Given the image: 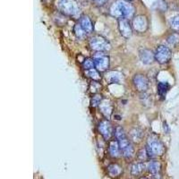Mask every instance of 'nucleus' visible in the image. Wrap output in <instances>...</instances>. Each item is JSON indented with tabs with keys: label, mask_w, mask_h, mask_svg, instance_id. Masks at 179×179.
I'll return each instance as SVG.
<instances>
[{
	"label": "nucleus",
	"mask_w": 179,
	"mask_h": 179,
	"mask_svg": "<svg viewBox=\"0 0 179 179\" xmlns=\"http://www.w3.org/2000/svg\"><path fill=\"white\" fill-rule=\"evenodd\" d=\"M109 12L110 15L115 18L130 19L134 15V8L129 4V2H126V0H117L113 3Z\"/></svg>",
	"instance_id": "nucleus-1"
},
{
	"label": "nucleus",
	"mask_w": 179,
	"mask_h": 179,
	"mask_svg": "<svg viewBox=\"0 0 179 179\" xmlns=\"http://www.w3.org/2000/svg\"><path fill=\"white\" fill-rule=\"evenodd\" d=\"M147 154L149 157L162 155L165 151V147L163 143L157 137H150L146 146Z\"/></svg>",
	"instance_id": "nucleus-2"
},
{
	"label": "nucleus",
	"mask_w": 179,
	"mask_h": 179,
	"mask_svg": "<svg viewBox=\"0 0 179 179\" xmlns=\"http://www.w3.org/2000/svg\"><path fill=\"white\" fill-rule=\"evenodd\" d=\"M58 9L66 15L75 16L79 13V6L74 0H58Z\"/></svg>",
	"instance_id": "nucleus-3"
},
{
	"label": "nucleus",
	"mask_w": 179,
	"mask_h": 179,
	"mask_svg": "<svg viewBox=\"0 0 179 179\" xmlns=\"http://www.w3.org/2000/svg\"><path fill=\"white\" fill-rule=\"evenodd\" d=\"M90 47L94 51L104 52L110 49V44L105 38L97 35V36H93L90 40Z\"/></svg>",
	"instance_id": "nucleus-4"
},
{
	"label": "nucleus",
	"mask_w": 179,
	"mask_h": 179,
	"mask_svg": "<svg viewBox=\"0 0 179 179\" xmlns=\"http://www.w3.org/2000/svg\"><path fill=\"white\" fill-rule=\"evenodd\" d=\"M98 72H105L109 67V57L103 52H97L92 57Z\"/></svg>",
	"instance_id": "nucleus-5"
},
{
	"label": "nucleus",
	"mask_w": 179,
	"mask_h": 179,
	"mask_svg": "<svg viewBox=\"0 0 179 179\" xmlns=\"http://www.w3.org/2000/svg\"><path fill=\"white\" fill-rule=\"evenodd\" d=\"M172 57V52L169 48L160 45L159 46L156 52H155V59L160 63V64H167L170 61Z\"/></svg>",
	"instance_id": "nucleus-6"
},
{
	"label": "nucleus",
	"mask_w": 179,
	"mask_h": 179,
	"mask_svg": "<svg viewBox=\"0 0 179 179\" xmlns=\"http://www.w3.org/2000/svg\"><path fill=\"white\" fill-rule=\"evenodd\" d=\"M132 27L137 33H144L148 28V20L144 15H137L133 19Z\"/></svg>",
	"instance_id": "nucleus-7"
},
{
	"label": "nucleus",
	"mask_w": 179,
	"mask_h": 179,
	"mask_svg": "<svg viewBox=\"0 0 179 179\" xmlns=\"http://www.w3.org/2000/svg\"><path fill=\"white\" fill-rule=\"evenodd\" d=\"M118 28H119V32L121 33V35L124 38L129 39L131 36H132L133 28L131 26L128 19H126V18L119 19L118 20Z\"/></svg>",
	"instance_id": "nucleus-8"
},
{
	"label": "nucleus",
	"mask_w": 179,
	"mask_h": 179,
	"mask_svg": "<svg viewBox=\"0 0 179 179\" xmlns=\"http://www.w3.org/2000/svg\"><path fill=\"white\" fill-rule=\"evenodd\" d=\"M119 146H120V150L122 151V154L124 157L126 158H132L133 156L134 153V150H133V146L132 145L130 141L127 139V137L119 140Z\"/></svg>",
	"instance_id": "nucleus-9"
},
{
	"label": "nucleus",
	"mask_w": 179,
	"mask_h": 179,
	"mask_svg": "<svg viewBox=\"0 0 179 179\" xmlns=\"http://www.w3.org/2000/svg\"><path fill=\"white\" fill-rule=\"evenodd\" d=\"M98 130L105 140H108L112 136L113 128H112L111 123L108 120H102L98 124Z\"/></svg>",
	"instance_id": "nucleus-10"
},
{
	"label": "nucleus",
	"mask_w": 179,
	"mask_h": 179,
	"mask_svg": "<svg viewBox=\"0 0 179 179\" xmlns=\"http://www.w3.org/2000/svg\"><path fill=\"white\" fill-rule=\"evenodd\" d=\"M133 84L139 91H146L149 88V81L143 74H135L133 79Z\"/></svg>",
	"instance_id": "nucleus-11"
},
{
	"label": "nucleus",
	"mask_w": 179,
	"mask_h": 179,
	"mask_svg": "<svg viewBox=\"0 0 179 179\" xmlns=\"http://www.w3.org/2000/svg\"><path fill=\"white\" fill-rule=\"evenodd\" d=\"M139 56L141 58V61L145 64V65H150L153 62L155 58V54L152 53L151 50L148 49H142L139 52Z\"/></svg>",
	"instance_id": "nucleus-12"
},
{
	"label": "nucleus",
	"mask_w": 179,
	"mask_h": 179,
	"mask_svg": "<svg viewBox=\"0 0 179 179\" xmlns=\"http://www.w3.org/2000/svg\"><path fill=\"white\" fill-rule=\"evenodd\" d=\"M79 24L82 27L86 33H91L93 31V25L91 19L87 15H82L79 20Z\"/></svg>",
	"instance_id": "nucleus-13"
},
{
	"label": "nucleus",
	"mask_w": 179,
	"mask_h": 179,
	"mask_svg": "<svg viewBox=\"0 0 179 179\" xmlns=\"http://www.w3.org/2000/svg\"><path fill=\"white\" fill-rule=\"evenodd\" d=\"M148 169L149 171L153 175V177H160V164L158 161H150L148 164Z\"/></svg>",
	"instance_id": "nucleus-14"
},
{
	"label": "nucleus",
	"mask_w": 179,
	"mask_h": 179,
	"mask_svg": "<svg viewBox=\"0 0 179 179\" xmlns=\"http://www.w3.org/2000/svg\"><path fill=\"white\" fill-rule=\"evenodd\" d=\"M109 153L112 157L116 158L120 155V146H119V143L116 141H112L109 143Z\"/></svg>",
	"instance_id": "nucleus-15"
},
{
	"label": "nucleus",
	"mask_w": 179,
	"mask_h": 179,
	"mask_svg": "<svg viewBox=\"0 0 179 179\" xmlns=\"http://www.w3.org/2000/svg\"><path fill=\"white\" fill-rule=\"evenodd\" d=\"M144 169H145V165H144L143 163H134V164L132 166L131 172H132V175H133V176H138V175H140L143 171H144Z\"/></svg>",
	"instance_id": "nucleus-16"
},
{
	"label": "nucleus",
	"mask_w": 179,
	"mask_h": 179,
	"mask_svg": "<svg viewBox=\"0 0 179 179\" xmlns=\"http://www.w3.org/2000/svg\"><path fill=\"white\" fill-rule=\"evenodd\" d=\"M99 108H101L102 113L105 115L106 116H109L110 115L111 111H112V107H111V105L109 104V102L108 100L102 101L100 103V105H99Z\"/></svg>",
	"instance_id": "nucleus-17"
},
{
	"label": "nucleus",
	"mask_w": 179,
	"mask_h": 179,
	"mask_svg": "<svg viewBox=\"0 0 179 179\" xmlns=\"http://www.w3.org/2000/svg\"><path fill=\"white\" fill-rule=\"evenodd\" d=\"M108 173L111 177H117L122 173V167L117 164H112L108 167Z\"/></svg>",
	"instance_id": "nucleus-18"
},
{
	"label": "nucleus",
	"mask_w": 179,
	"mask_h": 179,
	"mask_svg": "<svg viewBox=\"0 0 179 179\" xmlns=\"http://www.w3.org/2000/svg\"><path fill=\"white\" fill-rule=\"evenodd\" d=\"M85 74H86L89 78H91V80H93V81H98L101 79V76H100L98 71L97 69H94V68L90 69V70H87V71L85 72Z\"/></svg>",
	"instance_id": "nucleus-19"
},
{
	"label": "nucleus",
	"mask_w": 179,
	"mask_h": 179,
	"mask_svg": "<svg viewBox=\"0 0 179 179\" xmlns=\"http://www.w3.org/2000/svg\"><path fill=\"white\" fill-rule=\"evenodd\" d=\"M107 80H108L110 83H119L121 81V74L117 72H111L108 74V75L107 74Z\"/></svg>",
	"instance_id": "nucleus-20"
},
{
	"label": "nucleus",
	"mask_w": 179,
	"mask_h": 179,
	"mask_svg": "<svg viewBox=\"0 0 179 179\" xmlns=\"http://www.w3.org/2000/svg\"><path fill=\"white\" fill-rule=\"evenodd\" d=\"M81 65H82V68L85 71L90 70V69H92V68L95 67V64H94V61H93L92 58H86V59H84Z\"/></svg>",
	"instance_id": "nucleus-21"
},
{
	"label": "nucleus",
	"mask_w": 179,
	"mask_h": 179,
	"mask_svg": "<svg viewBox=\"0 0 179 179\" xmlns=\"http://www.w3.org/2000/svg\"><path fill=\"white\" fill-rule=\"evenodd\" d=\"M74 34L76 35V37L79 38V39L84 38V37H85V34H86L85 31L82 29V27H81L80 24H76V25L74 26Z\"/></svg>",
	"instance_id": "nucleus-22"
},
{
	"label": "nucleus",
	"mask_w": 179,
	"mask_h": 179,
	"mask_svg": "<svg viewBox=\"0 0 179 179\" xmlns=\"http://www.w3.org/2000/svg\"><path fill=\"white\" fill-rule=\"evenodd\" d=\"M167 42H168L170 45H173V46L177 45L179 42V34H177V33L170 34V35L167 37Z\"/></svg>",
	"instance_id": "nucleus-23"
},
{
	"label": "nucleus",
	"mask_w": 179,
	"mask_h": 179,
	"mask_svg": "<svg viewBox=\"0 0 179 179\" xmlns=\"http://www.w3.org/2000/svg\"><path fill=\"white\" fill-rule=\"evenodd\" d=\"M131 137L133 141H140L142 139V136H143V132L140 130V129H133V130L131 131Z\"/></svg>",
	"instance_id": "nucleus-24"
},
{
	"label": "nucleus",
	"mask_w": 179,
	"mask_h": 179,
	"mask_svg": "<svg viewBox=\"0 0 179 179\" xmlns=\"http://www.w3.org/2000/svg\"><path fill=\"white\" fill-rule=\"evenodd\" d=\"M168 84L167 82H160L158 84V91L160 96H164L168 90Z\"/></svg>",
	"instance_id": "nucleus-25"
},
{
	"label": "nucleus",
	"mask_w": 179,
	"mask_h": 179,
	"mask_svg": "<svg viewBox=\"0 0 179 179\" xmlns=\"http://www.w3.org/2000/svg\"><path fill=\"white\" fill-rule=\"evenodd\" d=\"M115 137H116V139H117L118 141H119V140H122V139H124V138L126 137L125 131H124V129H123L122 127H120V126H118V127L115 128Z\"/></svg>",
	"instance_id": "nucleus-26"
},
{
	"label": "nucleus",
	"mask_w": 179,
	"mask_h": 179,
	"mask_svg": "<svg viewBox=\"0 0 179 179\" xmlns=\"http://www.w3.org/2000/svg\"><path fill=\"white\" fill-rule=\"evenodd\" d=\"M170 26L173 30L179 32V15L173 17L170 21Z\"/></svg>",
	"instance_id": "nucleus-27"
},
{
	"label": "nucleus",
	"mask_w": 179,
	"mask_h": 179,
	"mask_svg": "<svg viewBox=\"0 0 179 179\" xmlns=\"http://www.w3.org/2000/svg\"><path fill=\"white\" fill-rule=\"evenodd\" d=\"M101 102H102V96L100 94H95L91 98V106L92 107L99 106Z\"/></svg>",
	"instance_id": "nucleus-28"
},
{
	"label": "nucleus",
	"mask_w": 179,
	"mask_h": 179,
	"mask_svg": "<svg viewBox=\"0 0 179 179\" xmlns=\"http://www.w3.org/2000/svg\"><path fill=\"white\" fill-rule=\"evenodd\" d=\"M147 156H148V154H147L146 149L145 150H141V151L139 152V158L143 160L146 159Z\"/></svg>",
	"instance_id": "nucleus-29"
},
{
	"label": "nucleus",
	"mask_w": 179,
	"mask_h": 179,
	"mask_svg": "<svg viewBox=\"0 0 179 179\" xmlns=\"http://www.w3.org/2000/svg\"><path fill=\"white\" fill-rule=\"evenodd\" d=\"M95 4H97L98 5H104L108 0H92Z\"/></svg>",
	"instance_id": "nucleus-30"
},
{
	"label": "nucleus",
	"mask_w": 179,
	"mask_h": 179,
	"mask_svg": "<svg viewBox=\"0 0 179 179\" xmlns=\"http://www.w3.org/2000/svg\"><path fill=\"white\" fill-rule=\"evenodd\" d=\"M164 130H165V132H166L167 133H169V128H168V126H167V123H164Z\"/></svg>",
	"instance_id": "nucleus-31"
},
{
	"label": "nucleus",
	"mask_w": 179,
	"mask_h": 179,
	"mask_svg": "<svg viewBox=\"0 0 179 179\" xmlns=\"http://www.w3.org/2000/svg\"><path fill=\"white\" fill-rule=\"evenodd\" d=\"M126 2H132L133 0H126Z\"/></svg>",
	"instance_id": "nucleus-32"
},
{
	"label": "nucleus",
	"mask_w": 179,
	"mask_h": 179,
	"mask_svg": "<svg viewBox=\"0 0 179 179\" xmlns=\"http://www.w3.org/2000/svg\"><path fill=\"white\" fill-rule=\"evenodd\" d=\"M141 179H148V178H146V177H143V178H141Z\"/></svg>",
	"instance_id": "nucleus-33"
}]
</instances>
